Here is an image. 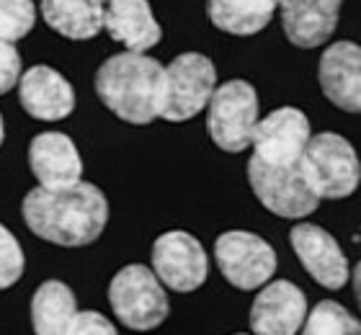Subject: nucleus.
Segmentation results:
<instances>
[{
  "mask_svg": "<svg viewBox=\"0 0 361 335\" xmlns=\"http://www.w3.org/2000/svg\"><path fill=\"white\" fill-rule=\"evenodd\" d=\"M23 222L37 238L62 248L96 243L109 222V199L88 181L70 186H37L23 196Z\"/></svg>",
  "mask_w": 361,
  "mask_h": 335,
  "instance_id": "f257e3e1",
  "label": "nucleus"
},
{
  "mask_svg": "<svg viewBox=\"0 0 361 335\" xmlns=\"http://www.w3.org/2000/svg\"><path fill=\"white\" fill-rule=\"evenodd\" d=\"M166 67L142 52H121L101 62L93 88L101 104L127 124L145 127L160 119Z\"/></svg>",
  "mask_w": 361,
  "mask_h": 335,
  "instance_id": "f03ea898",
  "label": "nucleus"
},
{
  "mask_svg": "<svg viewBox=\"0 0 361 335\" xmlns=\"http://www.w3.org/2000/svg\"><path fill=\"white\" fill-rule=\"evenodd\" d=\"M109 305L116 320L135 333H150L168 320L171 302L155 271L142 263H129L109 284Z\"/></svg>",
  "mask_w": 361,
  "mask_h": 335,
  "instance_id": "7ed1b4c3",
  "label": "nucleus"
},
{
  "mask_svg": "<svg viewBox=\"0 0 361 335\" xmlns=\"http://www.w3.org/2000/svg\"><path fill=\"white\" fill-rule=\"evenodd\" d=\"M300 165L317 199H346L361 183V163L354 145L336 132L310 137Z\"/></svg>",
  "mask_w": 361,
  "mask_h": 335,
  "instance_id": "20e7f679",
  "label": "nucleus"
},
{
  "mask_svg": "<svg viewBox=\"0 0 361 335\" xmlns=\"http://www.w3.org/2000/svg\"><path fill=\"white\" fill-rule=\"evenodd\" d=\"M258 124V93L245 80H227L214 88L207 104V132L225 152L250 147Z\"/></svg>",
  "mask_w": 361,
  "mask_h": 335,
  "instance_id": "39448f33",
  "label": "nucleus"
},
{
  "mask_svg": "<svg viewBox=\"0 0 361 335\" xmlns=\"http://www.w3.org/2000/svg\"><path fill=\"white\" fill-rule=\"evenodd\" d=\"M217 88V70L207 54L183 52L166 67L160 119L180 124L194 119L209 104Z\"/></svg>",
  "mask_w": 361,
  "mask_h": 335,
  "instance_id": "423d86ee",
  "label": "nucleus"
},
{
  "mask_svg": "<svg viewBox=\"0 0 361 335\" xmlns=\"http://www.w3.org/2000/svg\"><path fill=\"white\" fill-rule=\"evenodd\" d=\"M248 183L256 199L271 214L284 219H302L312 214L320 204L315 191L310 188L302 165H269L258 157L248 160Z\"/></svg>",
  "mask_w": 361,
  "mask_h": 335,
  "instance_id": "0eeeda50",
  "label": "nucleus"
},
{
  "mask_svg": "<svg viewBox=\"0 0 361 335\" xmlns=\"http://www.w3.org/2000/svg\"><path fill=\"white\" fill-rule=\"evenodd\" d=\"M214 261L225 281L240 291L261 289L276 274V253L256 232H222L214 243Z\"/></svg>",
  "mask_w": 361,
  "mask_h": 335,
  "instance_id": "6e6552de",
  "label": "nucleus"
},
{
  "mask_svg": "<svg viewBox=\"0 0 361 335\" xmlns=\"http://www.w3.org/2000/svg\"><path fill=\"white\" fill-rule=\"evenodd\" d=\"M152 271L166 289L196 291L209 276V258L202 243L183 230L163 232L152 245Z\"/></svg>",
  "mask_w": 361,
  "mask_h": 335,
  "instance_id": "1a4fd4ad",
  "label": "nucleus"
},
{
  "mask_svg": "<svg viewBox=\"0 0 361 335\" xmlns=\"http://www.w3.org/2000/svg\"><path fill=\"white\" fill-rule=\"evenodd\" d=\"M310 119L300 109L284 106L271 111L266 119H258L253 132V157L269 165H294L302 160V152L307 147Z\"/></svg>",
  "mask_w": 361,
  "mask_h": 335,
  "instance_id": "9d476101",
  "label": "nucleus"
},
{
  "mask_svg": "<svg viewBox=\"0 0 361 335\" xmlns=\"http://www.w3.org/2000/svg\"><path fill=\"white\" fill-rule=\"evenodd\" d=\"M289 243H292L294 255L300 258L305 271L323 289L338 291L348 284L351 266H348V258L343 255V250H341V245L336 243L331 232H325L317 224L302 222L292 227Z\"/></svg>",
  "mask_w": 361,
  "mask_h": 335,
  "instance_id": "9b49d317",
  "label": "nucleus"
},
{
  "mask_svg": "<svg viewBox=\"0 0 361 335\" xmlns=\"http://www.w3.org/2000/svg\"><path fill=\"white\" fill-rule=\"evenodd\" d=\"M307 297L292 281H269L250 305L253 335H297L307 317Z\"/></svg>",
  "mask_w": 361,
  "mask_h": 335,
  "instance_id": "f8f14e48",
  "label": "nucleus"
},
{
  "mask_svg": "<svg viewBox=\"0 0 361 335\" xmlns=\"http://www.w3.org/2000/svg\"><path fill=\"white\" fill-rule=\"evenodd\" d=\"M18 101L39 121H62L75 111V90L49 65H34L18 78Z\"/></svg>",
  "mask_w": 361,
  "mask_h": 335,
  "instance_id": "ddd939ff",
  "label": "nucleus"
},
{
  "mask_svg": "<svg viewBox=\"0 0 361 335\" xmlns=\"http://www.w3.org/2000/svg\"><path fill=\"white\" fill-rule=\"evenodd\" d=\"M317 80L336 109L361 114V47L354 42H333L320 57Z\"/></svg>",
  "mask_w": 361,
  "mask_h": 335,
  "instance_id": "4468645a",
  "label": "nucleus"
},
{
  "mask_svg": "<svg viewBox=\"0 0 361 335\" xmlns=\"http://www.w3.org/2000/svg\"><path fill=\"white\" fill-rule=\"evenodd\" d=\"M29 168L39 186L60 188L83 181V157L62 132H42L29 145Z\"/></svg>",
  "mask_w": 361,
  "mask_h": 335,
  "instance_id": "2eb2a0df",
  "label": "nucleus"
},
{
  "mask_svg": "<svg viewBox=\"0 0 361 335\" xmlns=\"http://www.w3.org/2000/svg\"><path fill=\"white\" fill-rule=\"evenodd\" d=\"M281 29L300 49L323 47L336 34L341 0H279Z\"/></svg>",
  "mask_w": 361,
  "mask_h": 335,
  "instance_id": "dca6fc26",
  "label": "nucleus"
},
{
  "mask_svg": "<svg viewBox=\"0 0 361 335\" xmlns=\"http://www.w3.org/2000/svg\"><path fill=\"white\" fill-rule=\"evenodd\" d=\"M104 29L127 52H147L160 44L163 29L147 0H106Z\"/></svg>",
  "mask_w": 361,
  "mask_h": 335,
  "instance_id": "f3484780",
  "label": "nucleus"
},
{
  "mask_svg": "<svg viewBox=\"0 0 361 335\" xmlns=\"http://www.w3.org/2000/svg\"><path fill=\"white\" fill-rule=\"evenodd\" d=\"M39 13L54 34L73 42H88L104 29L101 0H42Z\"/></svg>",
  "mask_w": 361,
  "mask_h": 335,
  "instance_id": "a211bd4d",
  "label": "nucleus"
},
{
  "mask_svg": "<svg viewBox=\"0 0 361 335\" xmlns=\"http://www.w3.org/2000/svg\"><path fill=\"white\" fill-rule=\"evenodd\" d=\"M78 315V299L60 279L39 284L31 297V328L34 335H68Z\"/></svg>",
  "mask_w": 361,
  "mask_h": 335,
  "instance_id": "6ab92c4d",
  "label": "nucleus"
},
{
  "mask_svg": "<svg viewBox=\"0 0 361 335\" xmlns=\"http://www.w3.org/2000/svg\"><path fill=\"white\" fill-rule=\"evenodd\" d=\"M276 11L279 0H207L212 26L233 37H253L264 31Z\"/></svg>",
  "mask_w": 361,
  "mask_h": 335,
  "instance_id": "aec40b11",
  "label": "nucleus"
},
{
  "mask_svg": "<svg viewBox=\"0 0 361 335\" xmlns=\"http://www.w3.org/2000/svg\"><path fill=\"white\" fill-rule=\"evenodd\" d=\"M302 335H361V322L338 302H317L305 317Z\"/></svg>",
  "mask_w": 361,
  "mask_h": 335,
  "instance_id": "412c9836",
  "label": "nucleus"
},
{
  "mask_svg": "<svg viewBox=\"0 0 361 335\" xmlns=\"http://www.w3.org/2000/svg\"><path fill=\"white\" fill-rule=\"evenodd\" d=\"M37 23V6L34 0H0V39L18 42L29 37Z\"/></svg>",
  "mask_w": 361,
  "mask_h": 335,
  "instance_id": "4be33fe9",
  "label": "nucleus"
},
{
  "mask_svg": "<svg viewBox=\"0 0 361 335\" xmlns=\"http://www.w3.org/2000/svg\"><path fill=\"white\" fill-rule=\"evenodd\" d=\"M23 268H26V255L21 250V243L6 224L0 222V291L18 284Z\"/></svg>",
  "mask_w": 361,
  "mask_h": 335,
  "instance_id": "5701e85b",
  "label": "nucleus"
},
{
  "mask_svg": "<svg viewBox=\"0 0 361 335\" xmlns=\"http://www.w3.org/2000/svg\"><path fill=\"white\" fill-rule=\"evenodd\" d=\"M21 78V54L13 42L0 39V96L13 90Z\"/></svg>",
  "mask_w": 361,
  "mask_h": 335,
  "instance_id": "b1692460",
  "label": "nucleus"
},
{
  "mask_svg": "<svg viewBox=\"0 0 361 335\" xmlns=\"http://www.w3.org/2000/svg\"><path fill=\"white\" fill-rule=\"evenodd\" d=\"M68 335H119V333H116L114 322L106 315L93 312V310H78Z\"/></svg>",
  "mask_w": 361,
  "mask_h": 335,
  "instance_id": "393cba45",
  "label": "nucleus"
},
{
  "mask_svg": "<svg viewBox=\"0 0 361 335\" xmlns=\"http://www.w3.org/2000/svg\"><path fill=\"white\" fill-rule=\"evenodd\" d=\"M354 294H356V302H359V307H361V261L356 263V268H354Z\"/></svg>",
  "mask_w": 361,
  "mask_h": 335,
  "instance_id": "a878e982",
  "label": "nucleus"
},
{
  "mask_svg": "<svg viewBox=\"0 0 361 335\" xmlns=\"http://www.w3.org/2000/svg\"><path fill=\"white\" fill-rule=\"evenodd\" d=\"M3 140H6V124H3V114H0V147H3Z\"/></svg>",
  "mask_w": 361,
  "mask_h": 335,
  "instance_id": "bb28decb",
  "label": "nucleus"
},
{
  "mask_svg": "<svg viewBox=\"0 0 361 335\" xmlns=\"http://www.w3.org/2000/svg\"><path fill=\"white\" fill-rule=\"evenodd\" d=\"M238 335H245V333H238Z\"/></svg>",
  "mask_w": 361,
  "mask_h": 335,
  "instance_id": "cd10ccee",
  "label": "nucleus"
},
{
  "mask_svg": "<svg viewBox=\"0 0 361 335\" xmlns=\"http://www.w3.org/2000/svg\"><path fill=\"white\" fill-rule=\"evenodd\" d=\"M101 3H106V0H101Z\"/></svg>",
  "mask_w": 361,
  "mask_h": 335,
  "instance_id": "c85d7f7f",
  "label": "nucleus"
}]
</instances>
